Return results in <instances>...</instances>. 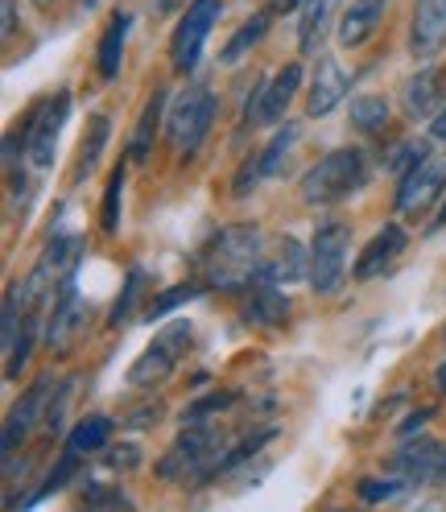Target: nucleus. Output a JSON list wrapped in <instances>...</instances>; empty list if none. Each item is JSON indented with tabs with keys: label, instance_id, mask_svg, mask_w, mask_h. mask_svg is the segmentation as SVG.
Wrapping results in <instances>:
<instances>
[{
	"label": "nucleus",
	"instance_id": "15",
	"mask_svg": "<svg viewBox=\"0 0 446 512\" xmlns=\"http://www.w3.org/2000/svg\"><path fill=\"white\" fill-rule=\"evenodd\" d=\"M446 50V0H418L409 17V58L434 62Z\"/></svg>",
	"mask_w": 446,
	"mask_h": 512
},
{
	"label": "nucleus",
	"instance_id": "4",
	"mask_svg": "<svg viewBox=\"0 0 446 512\" xmlns=\"http://www.w3.org/2000/svg\"><path fill=\"white\" fill-rule=\"evenodd\" d=\"M219 438L207 422L199 426H182V434L170 442V451L157 459V475L166 484H190L203 488L207 479H215V463H219Z\"/></svg>",
	"mask_w": 446,
	"mask_h": 512
},
{
	"label": "nucleus",
	"instance_id": "39",
	"mask_svg": "<svg viewBox=\"0 0 446 512\" xmlns=\"http://www.w3.org/2000/svg\"><path fill=\"white\" fill-rule=\"evenodd\" d=\"M430 418H434V409H418V413H409V422H401V438H413V430H422Z\"/></svg>",
	"mask_w": 446,
	"mask_h": 512
},
{
	"label": "nucleus",
	"instance_id": "2",
	"mask_svg": "<svg viewBox=\"0 0 446 512\" xmlns=\"http://www.w3.org/2000/svg\"><path fill=\"white\" fill-rule=\"evenodd\" d=\"M372 178V162L360 145H339L323 153L318 162L302 174V203L306 207H335L343 199L360 195Z\"/></svg>",
	"mask_w": 446,
	"mask_h": 512
},
{
	"label": "nucleus",
	"instance_id": "43",
	"mask_svg": "<svg viewBox=\"0 0 446 512\" xmlns=\"http://www.w3.org/2000/svg\"><path fill=\"white\" fill-rule=\"evenodd\" d=\"M277 13H290V9H302V0H273Z\"/></svg>",
	"mask_w": 446,
	"mask_h": 512
},
{
	"label": "nucleus",
	"instance_id": "23",
	"mask_svg": "<svg viewBox=\"0 0 446 512\" xmlns=\"http://www.w3.org/2000/svg\"><path fill=\"white\" fill-rule=\"evenodd\" d=\"M310 273V244L294 240V236H285L277 244V252H269V261L261 269V277L277 281V285H290V281H306Z\"/></svg>",
	"mask_w": 446,
	"mask_h": 512
},
{
	"label": "nucleus",
	"instance_id": "29",
	"mask_svg": "<svg viewBox=\"0 0 446 512\" xmlns=\"http://www.w3.org/2000/svg\"><path fill=\"white\" fill-rule=\"evenodd\" d=\"M211 290V285L203 281V277H195V281H182V285H174V290H162L149 306H141V318L145 323H157V318H170L174 310H182L186 302H195V298H203Z\"/></svg>",
	"mask_w": 446,
	"mask_h": 512
},
{
	"label": "nucleus",
	"instance_id": "24",
	"mask_svg": "<svg viewBox=\"0 0 446 512\" xmlns=\"http://www.w3.org/2000/svg\"><path fill=\"white\" fill-rule=\"evenodd\" d=\"M108 137H112V120L104 112H95L83 128V137H79V157H75V182L91 178L95 166H100V157L108 149Z\"/></svg>",
	"mask_w": 446,
	"mask_h": 512
},
{
	"label": "nucleus",
	"instance_id": "25",
	"mask_svg": "<svg viewBox=\"0 0 446 512\" xmlns=\"http://www.w3.org/2000/svg\"><path fill=\"white\" fill-rule=\"evenodd\" d=\"M108 438H112V418L104 413H87V418L75 422V430L67 434V451L75 455H104L108 451Z\"/></svg>",
	"mask_w": 446,
	"mask_h": 512
},
{
	"label": "nucleus",
	"instance_id": "17",
	"mask_svg": "<svg viewBox=\"0 0 446 512\" xmlns=\"http://www.w3.org/2000/svg\"><path fill=\"white\" fill-rule=\"evenodd\" d=\"M405 248H409V232L401 228L397 219L385 223V228H380V232L360 248L356 265H352V277H356V281H372V277H380V273H389V269L401 261Z\"/></svg>",
	"mask_w": 446,
	"mask_h": 512
},
{
	"label": "nucleus",
	"instance_id": "11",
	"mask_svg": "<svg viewBox=\"0 0 446 512\" xmlns=\"http://www.w3.org/2000/svg\"><path fill=\"white\" fill-rule=\"evenodd\" d=\"M50 397H54V380H50V376H38L34 384H29V393L9 409V418H5V463L17 459L21 442H25L29 434H34L38 426H46Z\"/></svg>",
	"mask_w": 446,
	"mask_h": 512
},
{
	"label": "nucleus",
	"instance_id": "38",
	"mask_svg": "<svg viewBox=\"0 0 446 512\" xmlns=\"http://www.w3.org/2000/svg\"><path fill=\"white\" fill-rule=\"evenodd\" d=\"M17 34V0H0V38H13Z\"/></svg>",
	"mask_w": 446,
	"mask_h": 512
},
{
	"label": "nucleus",
	"instance_id": "27",
	"mask_svg": "<svg viewBox=\"0 0 446 512\" xmlns=\"http://www.w3.org/2000/svg\"><path fill=\"white\" fill-rule=\"evenodd\" d=\"M129 157H120V162L108 170V182H104V203H100V228L104 236H116L120 232V211H124V182H129Z\"/></svg>",
	"mask_w": 446,
	"mask_h": 512
},
{
	"label": "nucleus",
	"instance_id": "30",
	"mask_svg": "<svg viewBox=\"0 0 446 512\" xmlns=\"http://www.w3.org/2000/svg\"><path fill=\"white\" fill-rule=\"evenodd\" d=\"M145 285H149V273H145V269H129L124 294L116 298V306H112V314H108V327H112V331H120L124 323H133V314H137V306H141V298H145Z\"/></svg>",
	"mask_w": 446,
	"mask_h": 512
},
{
	"label": "nucleus",
	"instance_id": "3",
	"mask_svg": "<svg viewBox=\"0 0 446 512\" xmlns=\"http://www.w3.org/2000/svg\"><path fill=\"white\" fill-rule=\"evenodd\" d=\"M215 116H219V95L207 83H190L174 95V104L166 108V141L182 162L203 149V141L215 128Z\"/></svg>",
	"mask_w": 446,
	"mask_h": 512
},
{
	"label": "nucleus",
	"instance_id": "7",
	"mask_svg": "<svg viewBox=\"0 0 446 512\" xmlns=\"http://www.w3.org/2000/svg\"><path fill=\"white\" fill-rule=\"evenodd\" d=\"M223 13V0H190L182 9V21L170 34V67L174 75H195L203 62V46L211 38V29Z\"/></svg>",
	"mask_w": 446,
	"mask_h": 512
},
{
	"label": "nucleus",
	"instance_id": "28",
	"mask_svg": "<svg viewBox=\"0 0 446 512\" xmlns=\"http://www.w3.org/2000/svg\"><path fill=\"white\" fill-rule=\"evenodd\" d=\"M269 13H257V17H248L240 29H236V34L228 38V42H223V50H219V62H223V67H236V62L240 58H248L252 50H257L261 42H265V34H269Z\"/></svg>",
	"mask_w": 446,
	"mask_h": 512
},
{
	"label": "nucleus",
	"instance_id": "36",
	"mask_svg": "<svg viewBox=\"0 0 446 512\" xmlns=\"http://www.w3.org/2000/svg\"><path fill=\"white\" fill-rule=\"evenodd\" d=\"M104 463L112 471H133V467H141V446H133V442L112 446V451H104Z\"/></svg>",
	"mask_w": 446,
	"mask_h": 512
},
{
	"label": "nucleus",
	"instance_id": "33",
	"mask_svg": "<svg viewBox=\"0 0 446 512\" xmlns=\"http://www.w3.org/2000/svg\"><path fill=\"white\" fill-rule=\"evenodd\" d=\"M356 492H360V500H368V504H385V500H397L401 492H409V484H405L401 475H385V479L364 475L360 484H356Z\"/></svg>",
	"mask_w": 446,
	"mask_h": 512
},
{
	"label": "nucleus",
	"instance_id": "21",
	"mask_svg": "<svg viewBox=\"0 0 446 512\" xmlns=\"http://www.w3.org/2000/svg\"><path fill=\"white\" fill-rule=\"evenodd\" d=\"M385 13H389V0H352V5L343 9L339 25H335L339 46H343V50H360V46L376 34V29H380Z\"/></svg>",
	"mask_w": 446,
	"mask_h": 512
},
{
	"label": "nucleus",
	"instance_id": "20",
	"mask_svg": "<svg viewBox=\"0 0 446 512\" xmlns=\"http://www.w3.org/2000/svg\"><path fill=\"white\" fill-rule=\"evenodd\" d=\"M166 108H170V91L166 87H153V95H149L145 108H141V120L133 128V137H129V153H124L133 166H145L149 162V153L157 145V133L166 128Z\"/></svg>",
	"mask_w": 446,
	"mask_h": 512
},
{
	"label": "nucleus",
	"instance_id": "35",
	"mask_svg": "<svg viewBox=\"0 0 446 512\" xmlns=\"http://www.w3.org/2000/svg\"><path fill=\"white\" fill-rule=\"evenodd\" d=\"M79 500L91 504V508H133V500L124 496L120 488H104V484H95V479H87V488H83Z\"/></svg>",
	"mask_w": 446,
	"mask_h": 512
},
{
	"label": "nucleus",
	"instance_id": "6",
	"mask_svg": "<svg viewBox=\"0 0 446 512\" xmlns=\"http://www.w3.org/2000/svg\"><path fill=\"white\" fill-rule=\"evenodd\" d=\"M71 116V91H58V95H46L34 108L25 112V133H21V145H25V162L34 166L38 174L54 170V157H58V137H62V124Z\"/></svg>",
	"mask_w": 446,
	"mask_h": 512
},
{
	"label": "nucleus",
	"instance_id": "26",
	"mask_svg": "<svg viewBox=\"0 0 446 512\" xmlns=\"http://www.w3.org/2000/svg\"><path fill=\"white\" fill-rule=\"evenodd\" d=\"M389 116H393V108L385 95H356L352 108H347V124H352L360 137H380L389 128Z\"/></svg>",
	"mask_w": 446,
	"mask_h": 512
},
{
	"label": "nucleus",
	"instance_id": "1",
	"mask_svg": "<svg viewBox=\"0 0 446 512\" xmlns=\"http://www.w3.org/2000/svg\"><path fill=\"white\" fill-rule=\"evenodd\" d=\"M265 261H269L265 232L257 223H228V228H219L195 252L199 277L211 290H228V294H240L252 277H261Z\"/></svg>",
	"mask_w": 446,
	"mask_h": 512
},
{
	"label": "nucleus",
	"instance_id": "12",
	"mask_svg": "<svg viewBox=\"0 0 446 512\" xmlns=\"http://www.w3.org/2000/svg\"><path fill=\"white\" fill-rule=\"evenodd\" d=\"M302 62H285V67L265 79L257 87V112H252V124H265V128H277L285 120V112L294 108L298 100V91H302Z\"/></svg>",
	"mask_w": 446,
	"mask_h": 512
},
{
	"label": "nucleus",
	"instance_id": "18",
	"mask_svg": "<svg viewBox=\"0 0 446 512\" xmlns=\"http://www.w3.org/2000/svg\"><path fill=\"white\" fill-rule=\"evenodd\" d=\"M347 91H352V75H347L331 54H323V58H318V67H314L310 87H306V116L310 120L331 116L347 100Z\"/></svg>",
	"mask_w": 446,
	"mask_h": 512
},
{
	"label": "nucleus",
	"instance_id": "41",
	"mask_svg": "<svg viewBox=\"0 0 446 512\" xmlns=\"http://www.w3.org/2000/svg\"><path fill=\"white\" fill-rule=\"evenodd\" d=\"M434 389H438V393L446 397V360H442V364L434 368Z\"/></svg>",
	"mask_w": 446,
	"mask_h": 512
},
{
	"label": "nucleus",
	"instance_id": "45",
	"mask_svg": "<svg viewBox=\"0 0 446 512\" xmlns=\"http://www.w3.org/2000/svg\"><path fill=\"white\" fill-rule=\"evenodd\" d=\"M34 5H38L42 13H50V9H54V0H34Z\"/></svg>",
	"mask_w": 446,
	"mask_h": 512
},
{
	"label": "nucleus",
	"instance_id": "5",
	"mask_svg": "<svg viewBox=\"0 0 446 512\" xmlns=\"http://www.w3.org/2000/svg\"><path fill=\"white\" fill-rule=\"evenodd\" d=\"M347 252H352V228L343 219H323L310 236V273L306 285L318 298H335L347 281Z\"/></svg>",
	"mask_w": 446,
	"mask_h": 512
},
{
	"label": "nucleus",
	"instance_id": "19",
	"mask_svg": "<svg viewBox=\"0 0 446 512\" xmlns=\"http://www.w3.org/2000/svg\"><path fill=\"white\" fill-rule=\"evenodd\" d=\"M339 5L343 0H302V9H298V50L306 58H318L323 54V42L327 34L339 25Z\"/></svg>",
	"mask_w": 446,
	"mask_h": 512
},
{
	"label": "nucleus",
	"instance_id": "46",
	"mask_svg": "<svg viewBox=\"0 0 446 512\" xmlns=\"http://www.w3.org/2000/svg\"><path fill=\"white\" fill-rule=\"evenodd\" d=\"M83 5H87V9H100V0H83Z\"/></svg>",
	"mask_w": 446,
	"mask_h": 512
},
{
	"label": "nucleus",
	"instance_id": "9",
	"mask_svg": "<svg viewBox=\"0 0 446 512\" xmlns=\"http://www.w3.org/2000/svg\"><path fill=\"white\" fill-rule=\"evenodd\" d=\"M186 343H190V318H174V323L133 360L129 384H133V389H153V384H162L178 368Z\"/></svg>",
	"mask_w": 446,
	"mask_h": 512
},
{
	"label": "nucleus",
	"instance_id": "31",
	"mask_svg": "<svg viewBox=\"0 0 446 512\" xmlns=\"http://www.w3.org/2000/svg\"><path fill=\"white\" fill-rule=\"evenodd\" d=\"M79 467H83V455H75V451H67V446H62V455H58V463L46 471V479H42V488L29 496L25 504H38V500H46L50 492H62V488H71L75 479H79Z\"/></svg>",
	"mask_w": 446,
	"mask_h": 512
},
{
	"label": "nucleus",
	"instance_id": "40",
	"mask_svg": "<svg viewBox=\"0 0 446 512\" xmlns=\"http://www.w3.org/2000/svg\"><path fill=\"white\" fill-rule=\"evenodd\" d=\"M430 137H434V141H442V145H446V104H442V112H438V116H434V120H430Z\"/></svg>",
	"mask_w": 446,
	"mask_h": 512
},
{
	"label": "nucleus",
	"instance_id": "22",
	"mask_svg": "<svg viewBox=\"0 0 446 512\" xmlns=\"http://www.w3.org/2000/svg\"><path fill=\"white\" fill-rule=\"evenodd\" d=\"M129 34H133V13L116 9V13L108 17V25H104L100 42H95V71H100L104 83L120 79V67H124V42H129Z\"/></svg>",
	"mask_w": 446,
	"mask_h": 512
},
{
	"label": "nucleus",
	"instance_id": "42",
	"mask_svg": "<svg viewBox=\"0 0 446 512\" xmlns=\"http://www.w3.org/2000/svg\"><path fill=\"white\" fill-rule=\"evenodd\" d=\"M153 9L157 13H174V9H182V0H153Z\"/></svg>",
	"mask_w": 446,
	"mask_h": 512
},
{
	"label": "nucleus",
	"instance_id": "8",
	"mask_svg": "<svg viewBox=\"0 0 446 512\" xmlns=\"http://www.w3.org/2000/svg\"><path fill=\"white\" fill-rule=\"evenodd\" d=\"M446 190V153H422L397 186V215L405 219H422Z\"/></svg>",
	"mask_w": 446,
	"mask_h": 512
},
{
	"label": "nucleus",
	"instance_id": "13",
	"mask_svg": "<svg viewBox=\"0 0 446 512\" xmlns=\"http://www.w3.org/2000/svg\"><path fill=\"white\" fill-rule=\"evenodd\" d=\"M446 104V67L442 62H422L418 75H409L401 87V108L409 120H434Z\"/></svg>",
	"mask_w": 446,
	"mask_h": 512
},
{
	"label": "nucleus",
	"instance_id": "44",
	"mask_svg": "<svg viewBox=\"0 0 446 512\" xmlns=\"http://www.w3.org/2000/svg\"><path fill=\"white\" fill-rule=\"evenodd\" d=\"M442 228H446V203H442V207H438V219H434V223H430V232H442Z\"/></svg>",
	"mask_w": 446,
	"mask_h": 512
},
{
	"label": "nucleus",
	"instance_id": "16",
	"mask_svg": "<svg viewBox=\"0 0 446 512\" xmlns=\"http://www.w3.org/2000/svg\"><path fill=\"white\" fill-rule=\"evenodd\" d=\"M240 318L248 327H285L290 318V294L269 277H252L240 290Z\"/></svg>",
	"mask_w": 446,
	"mask_h": 512
},
{
	"label": "nucleus",
	"instance_id": "32",
	"mask_svg": "<svg viewBox=\"0 0 446 512\" xmlns=\"http://www.w3.org/2000/svg\"><path fill=\"white\" fill-rule=\"evenodd\" d=\"M236 405V393H203L199 401H190L186 409H182V426H199V422H211V418H219L223 409H232Z\"/></svg>",
	"mask_w": 446,
	"mask_h": 512
},
{
	"label": "nucleus",
	"instance_id": "14",
	"mask_svg": "<svg viewBox=\"0 0 446 512\" xmlns=\"http://www.w3.org/2000/svg\"><path fill=\"white\" fill-rule=\"evenodd\" d=\"M83 314H87V306H83V298L75 290V277H67L54 290V302L46 310V347L50 351H67L75 343V335L83 331Z\"/></svg>",
	"mask_w": 446,
	"mask_h": 512
},
{
	"label": "nucleus",
	"instance_id": "37",
	"mask_svg": "<svg viewBox=\"0 0 446 512\" xmlns=\"http://www.w3.org/2000/svg\"><path fill=\"white\" fill-rule=\"evenodd\" d=\"M157 418H162V405L149 401V405L133 409L129 418H120V426H124V430H149V426H157Z\"/></svg>",
	"mask_w": 446,
	"mask_h": 512
},
{
	"label": "nucleus",
	"instance_id": "34",
	"mask_svg": "<svg viewBox=\"0 0 446 512\" xmlns=\"http://www.w3.org/2000/svg\"><path fill=\"white\" fill-rule=\"evenodd\" d=\"M75 376L71 380H62V384H54V397H50V409H46V434H58L62 426H67V405H71V397H75Z\"/></svg>",
	"mask_w": 446,
	"mask_h": 512
},
{
	"label": "nucleus",
	"instance_id": "10",
	"mask_svg": "<svg viewBox=\"0 0 446 512\" xmlns=\"http://www.w3.org/2000/svg\"><path fill=\"white\" fill-rule=\"evenodd\" d=\"M294 141H298V124H294V120L277 124V133L269 137V145L257 149V153H248L244 162H240V170H236V178H232V199H248L265 178H273V174L285 166V157H290Z\"/></svg>",
	"mask_w": 446,
	"mask_h": 512
}]
</instances>
